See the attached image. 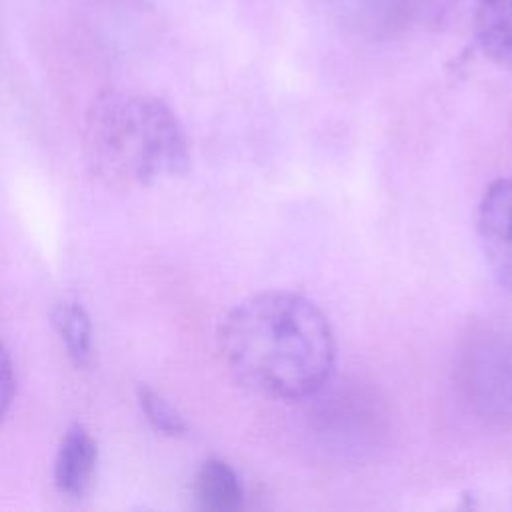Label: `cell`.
Listing matches in <instances>:
<instances>
[{
    "label": "cell",
    "mask_w": 512,
    "mask_h": 512,
    "mask_svg": "<svg viewBox=\"0 0 512 512\" xmlns=\"http://www.w3.org/2000/svg\"><path fill=\"white\" fill-rule=\"evenodd\" d=\"M194 490L200 508L210 512H228L242 504V486L236 472L218 458H210L200 466Z\"/></svg>",
    "instance_id": "obj_7"
},
{
    "label": "cell",
    "mask_w": 512,
    "mask_h": 512,
    "mask_svg": "<svg viewBox=\"0 0 512 512\" xmlns=\"http://www.w3.org/2000/svg\"><path fill=\"white\" fill-rule=\"evenodd\" d=\"M478 234L492 274L512 290V178L486 188L478 206Z\"/></svg>",
    "instance_id": "obj_4"
},
{
    "label": "cell",
    "mask_w": 512,
    "mask_h": 512,
    "mask_svg": "<svg viewBox=\"0 0 512 512\" xmlns=\"http://www.w3.org/2000/svg\"><path fill=\"white\" fill-rule=\"evenodd\" d=\"M468 386L488 412L512 414V334H484L470 350Z\"/></svg>",
    "instance_id": "obj_3"
},
{
    "label": "cell",
    "mask_w": 512,
    "mask_h": 512,
    "mask_svg": "<svg viewBox=\"0 0 512 512\" xmlns=\"http://www.w3.org/2000/svg\"><path fill=\"white\" fill-rule=\"evenodd\" d=\"M98 446L92 434L82 426H70L58 446L54 460V484L66 496H82L96 470Z\"/></svg>",
    "instance_id": "obj_5"
},
{
    "label": "cell",
    "mask_w": 512,
    "mask_h": 512,
    "mask_svg": "<svg viewBox=\"0 0 512 512\" xmlns=\"http://www.w3.org/2000/svg\"><path fill=\"white\" fill-rule=\"evenodd\" d=\"M474 24L484 54L512 72V0H478Z\"/></svg>",
    "instance_id": "obj_6"
},
{
    "label": "cell",
    "mask_w": 512,
    "mask_h": 512,
    "mask_svg": "<svg viewBox=\"0 0 512 512\" xmlns=\"http://www.w3.org/2000/svg\"><path fill=\"white\" fill-rule=\"evenodd\" d=\"M218 344L238 382L278 400L320 390L336 360L322 310L288 290H266L238 302L220 324Z\"/></svg>",
    "instance_id": "obj_1"
},
{
    "label": "cell",
    "mask_w": 512,
    "mask_h": 512,
    "mask_svg": "<svg viewBox=\"0 0 512 512\" xmlns=\"http://www.w3.org/2000/svg\"><path fill=\"white\" fill-rule=\"evenodd\" d=\"M14 370H12V362L8 352L4 350V346L0 344V420L4 418V414L10 408L12 396H14Z\"/></svg>",
    "instance_id": "obj_10"
},
{
    "label": "cell",
    "mask_w": 512,
    "mask_h": 512,
    "mask_svg": "<svg viewBox=\"0 0 512 512\" xmlns=\"http://www.w3.org/2000/svg\"><path fill=\"white\" fill-rule=\"evenodd\" d=\"M56 332L74 366L86 368L92 362V328L86 310L78 302H62L52 314Z\"/></svg>",
    "instance_id": "obj_8"
},
{
    "label": "cell",
    "mask_w": 512,
    "mask_h": 512,
    "mask_svg": "<svg viewBox=\"0 0 512 512\" xmlns=\"http://www.w3.org/2000/svg\"><path fill=\"white\" fill-rule=\"evenodd\" d=\"M138 402H140V408L146 414L148 422L158 432L168 434V436H182L186 432V422L180 416V412L152 388L142 386L138 390Z\"/></svg>",
    "instance_id": "obj_9"
},
{
    "label": "cell",
    "mask_w": 512,
    "mask_h": 512,
    "mask_svg": "<svg viewBox=\"0 0 512 512\" xmlns=\"http://www.w3.org/2000/svg\"><path fill=\"white\" fill-rule=\"evenodd\" d=\"M82 142L90 170L114 188L152 186L190 166V144L178 116L142 92L106 90L96 96Z\"/></svg>",
    "instance_id": "obj_2"
}]
</instances>
